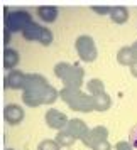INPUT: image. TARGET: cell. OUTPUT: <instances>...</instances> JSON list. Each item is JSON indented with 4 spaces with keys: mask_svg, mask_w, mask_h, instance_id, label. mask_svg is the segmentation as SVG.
I'll use <instances>...</instances> for the list:
<instances>
[{
    "mask_svg": "<svg viewBox=\"0 0 137 150\" xmlns=\"http://www.w3.org/2000/svg\"><path fill=\"white\" fill-rule=\"evenodd\" d=\"M37 150H61V147L56 143V140H42L37 145Z\"/></svg>",
    "mask_w": 137,
    "mask_h": 150,
    "instance_id": "22",
    "label": "cell"
},
{
    "mask_svg": "<svg viewBox=\"0 0 137 150\" xmlns=\"http://www.w3.org/2000/svg\"><path fill=\"white\" fill-rule=\"evenodd\" d=\"M83 78H85V69L80 68V66H76V64H73L69 68L68 73L61 78V81L64 83V88L80 89V86H81V83H83Z\"/></svg>",
    "mask_w": 137,
    "mask_h": 150,
    "instance_id": "4",
    "label": "cell"
},
{
    "mask_svg": "<svg viewBox=\"0 0 137 150\" xmlns=\"http://www.w3.org/2000/svg\"><path fill=\"white\" fill-rule=\"evenodd\" d=\"M48 79L41 74H26V84H24V89H31V88H36V86H41V84H46ZM22 89V91H24Z\"/></svg>",
    "mask_w": 137,
    "mask_h": 150,
    "instance_id": "18",
    "label": "cell"
},
{
    "mask_svg": "<svg viewBox=\"0 0 137 150\" xmlns=\"http://www.w3.org/2000/svg\"><path fill=\"white\" fill-rule=\"evenodd\" d=\"M19 61H21L19 52L12 47H5V51H4V68L7 69V73L12 71V69L19 64Z\"/></svg>",
    "mask_w": 137,
    "mask_h": 150,
    "instance_id": "11",
    "label": "cell"
},
{
    "mask_svg": "<svg viewBox=\"0 0 137 150\" xmlns=\"http://www.w3.org/2000/svg\"><path fill=\"white\" fill-rule=\"evenodd\" d=\"M105 140H108V130L105 128L103 125H98V127H95V128H91L88 132V135L85 137L83 143H85V145H88L90 149H91L95 143L105 142Z\"/></svg>",
    "mask_w": 137,
    "mask_h": 150,
    "instance_id": "9",
    "label": "cell"
},
{
    "mask_svg": "<svg viewBox=\"0 0 137 150\" xmlns=\"http://www.w3.org/2000/svg\"><path fill=\"white\" fill-rule=\"evenodd\" d=\"M41 30H42L41 25L32 21L29 25H26V27L22 29V37H24L26 41H36L37 42L39 37H41Z\"/></svg>",
    "mask_w": 137,
    "mask_h": 150,
    "instance_id": "13",
    "label": "cell"
},
{
    "mask_svg": "<svg viewBox=\"0 0 137 150\" xmlns=\"http://www.w3.org/2000/svg\"><path fill=\"white\" fill-rule=\"evenodd\" d=\"M71 135L75 137L76 140H85V137L88 135V125L83 122V120H80V118H71V120H68V125H66V128Z\"/></svg>",
    "mask_w": 137,
    "mask_h": 150,
    "instance_id": "8",
    "label": "cell"
},
{
    "mask_svg": "<svg viewBox=\"0 0 137 150\" xmlns=\"http://www.w3.org/2000/svg\"><path fill=\"white\" fill-rule=\"evenodd\" d=\"M5 30H9L10 34L14 32H22V29L29 25L32 22V15L27 10H10L5 8Z\"/></svg>",
    "mask_w": 137,
    "mask_h": 150,
    "instance_id": "2",
    "label": "cell"
},
{
    "mask_svg": "<svg viewBox=\"0 0 137 150\" xmlns=\"http://www.w3.org/2000/svg\"><path fill=\"white\" fill-rule=\"evenodd\" d=\"M91 10H93V12H96V14H100V15H105V14H108L110 7H100V5H93V7H91Z\"/></svg>",
    "mask_w": 137,
    "mask_h": 150,
    "instance_id": "26",
    "label": "cell"
},
{
    "mask_svg": "<svg viewBox=\"0 0 137 150\" xmlns=\"http://www.w3.org/2000/svg\"><path fill=\"white\" fill-rule=\"evenodd\" d=\"M46 123H48L49 128H54V130H64L66 128V125H68V116L64 115L63 111H59V110H54L51 108L46 111Z\"/></svg>",
    "mask_w": 137,
    "mask_h": 150,
    "instance_id": "6",
    "label": "cell"
},
{
    "mask_svg": "<svg viewBox=\"0 0 137 150\" xmlns=\"http://www.w3.org/2000/svg\"><path fill=\"white\" fill-rule=\"evenodd\" d=\"M108 15L115 24H125L129 21V8L122 7V5H115V7H110Z\"/></svg>",
    "mask_w": 137,
    "mask_h": 150,
    "instance_id": "12",
    "label": "cell"
},
{
    "mask_svg": "<svg viewBox=\"0 0 137 150\" xmlns=\"http://www.w3.org/2000/svg\"><path fill=\"white\" fill-rule=\"evenodd\" d=\"M10 32H9V30H4V42H5V44H9V42H10Z\"/></svg>",
    "mask_w": 137,
    "mask_h": 150,
    "instance_id": "28",
    "label": "cell"
},
{
    "mask_svg": "<svg viewBox=\"0 0 137 150\" xmlns=\"http://www.w3.org/2000/svg\"><path fill=\"white\" fill-rule=\"evenodd\" d=\"M4 118L9 125H19V123L24 120V110L19 106V105H14L10 103L4 108Z\"/></svg>",
    "mask_w": 137,
    "mask_h": 150,
    "instance_id": "10",
    "label": "cell"
},
{
    "mask_svg": "<svg viewBox=\"0 0 137 150\" xmlns=\"http://www.w3.org/2000/svg\"><path fill=\"white\" fill-rule=\"evenodd\" d=\"M117 62L122 64V66H129V68L132 64H136V59H134V54H132L130 46H125V47H122L117 52Z\"/></svg>",
    "mask_w": 137,
    "mask_h": 150,
    "instance_id": "14",
    "label": "cell"
},
{
    "mask_svg": "<svg viewBox=\"0 0 137 150\" xmlns=\"http://www.w3.org/2000/svg\"><path fill=\"white\" fill-rule=\"evenodd\" d=\"M115 150H134L132 149V145H130L129 142H117V145H115Z\"/></svg>",
    "mask_w": 137,
    "mask_h": 150,
    "instance_id": "25",
    "label": "cell"
},
{
    "mask_svg": "<svg viewBox=\"0 0 137 150\" xmlns=\"http://www.w3.org/2000/svg\"><path fill=\"white\" fill-rule=\"evenodd\" d=\"M129 143L132 145V149H137V125L130 130V142Z\"/></svg>",
    "mask_w": 137,
    "mask_h": 150,
    "instance_id": "24",
    "label": "cell"
},
{
    "mask_svg": "<svg viewBox=\"0 0 137 150\" xmlns=\"http://www.w3.org/2000/svg\"><path fill=\"white\" fill-rule=\"evenodd\" d=\"M130 49H132V54H134V59H136V62H137V41L130 46Z\"/></svg>",
    "mask_w": 137,
    "mask_h": 150,
    "instance_id": "27",
    "label": "cell"
},
{
    "mask_svg": "<svg viewBox=\"0 0 137 150\" xmlns=\"http://www.w3.org/2000/svg\"><path fill=\"white\" fill-rule=\"evenodd\" d=\"M75 142H76V138L69 133L68 130H61V132H58V135H56V143H58L59 147H71Z\"/></svg>",
    "mask_w": 137,
    "mask_h": 150,
    "instance_id": "19",
    "label": "cell"
},
{
    "mask_svg": "<svg viewBox=\"0 0 137 150\" xmlns=\"http://www.w3.org/2000/svg\"><path fill=\"white\" fill-rule=\"evenodd\" d=\"M7 150H14V149H7Z\"/></svg>",
    "mask_w": 137,
    "mask_h": 150,
    "instance_id": "30",
    "label": "cell"
},
{
    "mask_svg": "<svg viewBox=\"0 0 137 150\" xmlns=\"http://www.w3.org/2000/svg\"><path fill=\"white\" fill-rule=\"evenodd\" d=\"M68 106L71 110H75V111H81V113H90V111L95 110V106H93V98L90 95H85L83 91H80V93L68 103Z\"/></svg>",
    "mask_w": 137,
    "mask_h": 150,
    "instance_id": "5",
    "label": "cell"
},
{
    "mask_svg": "<svg viewBox=\"0 0 137 150\" xmlns=\"http://www.w3.org/2000/svg\"><path fill=\"white\" fill-rule=\"evenodd\" d=\"M91 150H112V145H110L108 140H105V142H100V143H95Z\"/></svg>",
    "mask_w": 137,
    "mask_h": 150,
    "instance_id": "23",
    "label": "cell"
},
{
    "mask_svg": "<svg viewBox=\"0 0 137 150\" xmlns=\"http://www.w3.org/2000/svg\"><path fill=\"white\" fill-rule=\"evenodd\" d=\"M130 74L134 76V78H137V62H136V64H132V66H130Z\"/></svg>",
    "mask_w": 137,
    "mask_h": 150,
    "instance_id": "29",
    "label": "cell"
},
{
    "mask_svg": "<svg viewBox=\"0 0 137 150\" xmlns=\"http://www.w3.org/2000/svg\"><path fill=\"white\" fill-rule=\"evenodd\" d=\"M58 98H59V91L49 83L22 91V101L31 108H36L39 105H53Z\"/></svg>",
    "mask_w": 137,
    "mask_h": 150,
    "instance_id": "1",
    "label": "cell"
},
{
    "mask_svg": "<svg viewBox=\"0 0 137 150\" xmlns=\"http://www.w3.org/2000/svg\"><path fill=\"white\" fill-rule=\"evenodd\" d=\"M86 89H88L90 96H96V95H102V93H105V84H103L102 79L93 78V79H90V81L86 83Z\"/></svg>",
    "mask_w": 137,
    "mask_h": 150,
    "instance_id": "17",
    "label": "cell"
},
{
    "mask_svg": "<svg viewBox=\"0 0 137 150\" xmlns=\"http://www.w3.org/2000/svg\"><path fill=\"white\" fill-rule=\"evenodd\" d=\"M75 47L76 52L80 56V59L85 62H93L98 56V51H96L95 41L91 35H80L75 41Z\"/></svg>",
    "mask_w": 137,
    "mask_h": 150,
    "instance_id": "3",
    "label": "cell"
},
{
    "mask_svg": "<svg viewBox=\"0 0 137 150\" xmlns=\"http://www.w3.org/2000/svg\"><path fill=\"white\" fill-rule=\"evenodd\" d=\"M71 66H73V64H68V62H58V64L54 66V74L61 79L63 76L69 71V68H71Z\"/></svg>",
    "mask_w": 137,
    "mask_h": 150,
    "instance_id": "21",
    "label": "cell"
},
{
    "mask_svg": "<svg viewBox=\"0 0 137 150\" xmlns=\"http://www.w3.org/2000/svg\"><path fill=\"white\" fill-rule=\"evenodd\" d=\"M4 84L7 89H24L26 84V74L22 73L21 69H12L9 71L5 78H4Z\"/></svg>",
    "mask_w": 137,
    "mask_h": 150,
    "instance_id": "7",
    "label": "cell"
},
{
    "mask_svg": "<svg viewBox=\"0 0 137 150\" xmlns=\"http://www.w3.org/2000/svg\"><path fill=\"white\" fill-rule=\"evenodd\" d=\"M93 98V106H95L96 111H107L112 105V100L107 93H102V95H96V96H91Z\"/></svg>",
    "mask_w": 137,
    "mask_h": 150,
    "instance_id": "16",
    "label": "cell"
},
{
    "mask_svg": "<svg viewBox=\"0 0 137 150\" xmlns=\"http://www.w3.org/2000/svg\"><path fill=\"white\" fill-rule=\"evenodd\" d=\"M37 42H41L42 46H49V44L53 42V32H51L48 27H42L41 37H39V41H37Z\"/></svg>",
    "mask_w": 137,
    "mask_h": 150,
    "instance_id": "20",
    "label": "cell"
},
{
    "mask_svg": "<svg viewBox=\"0 0 137 150\" xmlns=\"http://www.w3.org/2000/svg\"><path fill=\"white\" fill-rule=\"evenodd\" d=\"M37 15L44 22H54L58 19V8L53 7V5H42V7L37 8Z\"/></svg>",
    "mask_w": 137,
    "mask_h": 150,
    "instance_id": "15",
    "label": "cell"
}]
</instances>
